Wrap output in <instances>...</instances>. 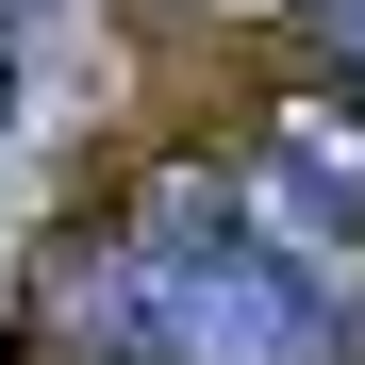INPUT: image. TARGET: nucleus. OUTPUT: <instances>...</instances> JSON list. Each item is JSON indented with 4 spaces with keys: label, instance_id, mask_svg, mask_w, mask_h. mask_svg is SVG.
I'll return each mask as SVG.
<instances>
[{
    "label": "nucleus",
    "instance_id": "nucleus-1",
    "mask_svg": "<svg viewBox=\"0 0 365 365\" xmlns=\"http://www.w3.org/2000/svg\"><path fill=\"white\" fill-rule=\"evenodd\" d=\"M67 332L100 365H365L316 282H299L250 216H232V182H150L133 216L100 232V250H67Z\"/></svg>",
    "mask_w": 365,
    "mask_h": 365
},
{
    "label": "nucleus",
    "instance_id": "nucleus-2",
    "mask_svg": "<svg viewBox=\"0 0 365 365\" xmlns=\"http://www.w3.org/2000/svg\"><path fill=\"white\" fill-rule=\"evenodd\" d=\"M266 166L299 182V200H332V216L365 232V100H349V83H299V100L266 116Z\"/></svg>",
    "mask_w": 365,
    "mask_h": 365
},
{
    "label": "nucleus",
    "instance_id": "nucleus-3",
    "mask_svg": "<svg viewBox=\"0 0 365 365\" xmlns=\"http://www.w3.org/2000/svg\"><path fill=\"white\" fill-rule=\"evenodd\" d=\"M316 50H332V83L365 100V0H316Z\"/></svg>",
    "mask_w": 365,
    "mask_h": 365
}]
</instances>
